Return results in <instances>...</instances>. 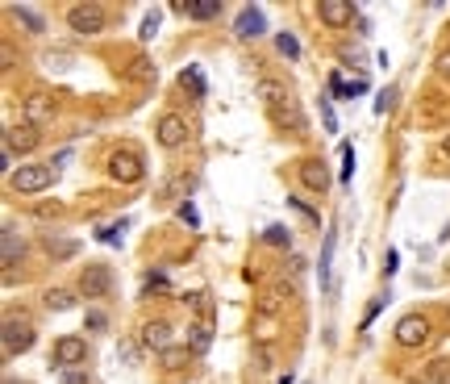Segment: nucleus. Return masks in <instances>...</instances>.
Returning a JSON list of instances; mask_svg holds the SVG:
<instances>
[{
	"mask_svg": "<svg viewBox=\"0 0 450 384\" xmlns=\"http://www.w3.org/2000/svg\"><path fill=\"white\" fill-rule=\"evenodd\" d=\"M209 342H213V326H209V322L192 326V335H188V347H192V351H209Z\"/></svg>",
	"mask_w": 450,
	"mask_h": 384,
	"instance_id": "nucleus-20",
	"label": "nucleus"
},
{
	"mask_svg": "<svg viewBox=\"0 0 450 384\" xmlns=\"http://www.w3.org/2000/svg\"><path fill=\"white\" fill-rule=\"evenodd\" d=\"M263 30H267L263 8H259V4H242V8H238V21H233V34H238V38H259Z\"/></svg>",
	"mask_w": 450,
	"mask_h": 384,
	"instance_id": "nucleus-6",
	"label": "nucleus"
},
{
	"mask_svg": "<svg viewBox=\"0 0 450 384\" xmlns=\"http://www.w3.org/2000/svg\"><path fill=\"white\" fill-rule=\"evenodd\" d=\"M351 180H355V146L342 143V188H351Z\"/></svg>",
	"mask_w": 450,
	"mask_h": 384,
	"instance_id": "nucleus-23",
	"label": "nucleus"
},
{
	"mask_svg": "<svg viewBox=\"0 0 450 384\" xmlns=\"http://www.w3.org/2000/svg\"><path fill=\"white\" fill-rule=\"evenodd\" d=\"M154 288H167V276H163V272H150V276L142 280V292H154Z\"/></svg>",
	"mask_w": 450,
	"mask_h": 384,
	"instance_id": "nucleus-34",
	"label": "nucleus"
},
{
	"mask_svg": "<svg viewBox=\"0 0 450 384\" xmlns=\"http://www.w3.org/2000/svg\"><path fill=\"white\" fill-rule=\"evenodd\" d=\"M346 88H351V84H346V80H342V76L334 71V76H329V92H334V96H342V100H346Z\"/></svg>",
	"mask_w": 450,
	"mask_h": 384,
	"instance_id": "nucleus-37",
	"label": "nucleus"
},
{
	"mask_svg": "<svg viewBox=\"0 0 450 384\" xmlns=\"http://www.w3.org/2000/svg\"><path fill=\"white\" fill-rule=\"evenodd\" d=\"M180 217L188 222V226H192V230L200 226V213H196V205H192V200H183V205H180Z\"/></svg>",
	"mask_w": 450,
	"mask_h": 384,
	"instance_id": "nucleus-33",
	"label": "nucleus"
},
{
	"mask_svg": "<svg viewBox=\"0 0 450 384\" xmlns=\"http://www.w3.org/2000/svg\"><path fill=\"white\" fill-rule=\"evenodd\" d=\"M50 359H54V368L63 372V368H84L88 364V342L75 335H63L54 342V351H50Z\"/></svg>",
	"mask_w": 450,
	"mask_h": 384,
	"instance_id": "nucleus-2",
	"label": "nucleus"
},
{
	"mask_svg": "<svg viewBox=\"0 0 450 384\" xmlns=\"http://www.w3.org/2000/svg\"><path fill=\"white\" fill-rule=\"evenodd\" d=\"M42 63L50 67V71H67V54H54V50H50V54H46Z\"/></svg>",
	"mask_w": 450,
	"mask_h": 384,
	"instance_id": "nucleus-36",
	"label": "nucleus"
},
{
	"mask_svg": "<svg viewBox=\"0 0 450 384\" xmlns=\"http://www.w3.org/2000/svg\"><path fill=\"white\" fill-rule=\"evenodd\" d=\"M59 384H88V372H84V368H63V372H59Z\"/></svg>",
	"mask_w": 450,
	"mask_h": 384,
	"instance_id": "nucleus-31",
	"label": "nucleus"
},
{
	"mask_svg": "<svg viewBox=\"0 0 450 384\" xmlns=\"http://www.w3.org/2000/svg\"><path fill=\"white\" fill-rule=\"evenodd\" d=\"M109 288H113V272L104 263H88L84 276H80V292L84 296H109Z\"/></svg>",
	"mask_w": 450,
	"mask_h": 384,
	"instance_id": "nucleus-5",
	"label": "nucleus"
},
{
	"mask_svg": "<svg viewBox=\"0 0 450 384\" xmlns=\"http://www.w3.org/2000/svg\"><path fill=\"white\" fill-rule=\"evenodd\" d=\"M263 239H267L271 246H288V242H292V234H288L284 226H267V230H263Z\"/></svg>",
	"mask_w": 450,
	"mask_h": 384,
	"instance_id": "nucleus-30",
	"label": "nucleus"
},
{
	"mask_svg": "<svg viewBox=\"0 0 450 384\" xmlns=\"http://www.w3.org/2000/svg\"><path fill=\"white\" fill-rule=\"evenodd\" d=\"M50 180H54V167H46V163H21V167L8 176L13 192H21V196H34V192L50 188Z\"/></svg>",
	"mask_w": 450,
	"mask_h": 384,
	"instance_id": "nucleus-1",
	"label": "nucleus"
},
{
	"mask_svg": "<svg viewBox=\"0 0 450 384\" xmlns=\"http://www.w3.org/2000/svg\"><path fill=\"white\" fill-rule=\"evenodd\" d=\"M321 121H325V130H329V134L338 130V117H334V104H329V96H321Z\"/></svg>",
	"mask_w": 450,
	"mask_h": 384,
	"instance_id": "nucleus-32",
	"label": "nucleus"
},
{
	"mask_svg": "<svg viewBox=\"0 0 450 384\" xmlns=\"http://www.w3.org/2000/svg\"><path fill=\"white\" fill-rule=\"evenodd\" d=\"M71 305H75V296H71L67 288H50V292H46V309H50V313H67Z\"/></svg>",
	"mask_w": 450,
	"mask_h": 384,
	"instance_id": "nucleus-19",
	"label": "nucleus"
},
{
	"mask_svg": "<svg viewBox=\"0 0 450 384\" xmlns=\"http://www.w3.org/2000/svg\"><path fill=\"white\" fill-rule=\"evenodd\" d=\"M392 96H396V92H392V88H388V92H379V96H375V113H388V109H392Z\"/></svg>",
	"mask_w": 450,
	"mask_h": 384,
	"instance_id": "nucleus-39",
	"label": "nucleus"
},
{
	"mask_svg": "<svg viewBox=\"0 0 450 384\" xmlns=\"http://www.w3.org/2000/svg\"><path fill=\"white\" fill-rule=\"evenodd\" d=\"M425 338H430V322H425V318L408 313V318L396 322V342H401V347H421Z\"/></svg>",
	"mask_w": 450,
	"mask_h": 384,
	"instance_id": "nucleus-9",
	"label": "nucleus"
},
{
	"mask_svg": "<svg viewBox=\"0 0 450 384\" xmlns=\"http://www.w3.org/2000/svg\"><path fill=\"white\" fill-rule=\"evenodd\" d=\"M159 143L167 146V150H176V146L188 143V121H183L180 113H167V117H159Z\"/></svg>",
	"mask_w": 450,
	"mask_h": 384,
	"instance_id": "nucleus-10",
	"label": "nucleus"
},
{
	"mask_svg": "<svg viewBox=\"0 0 450 384\" xmlns=\"http://www.w3.org/2000/svg\"><path fill=\"white\" fill-rule=\"evenodd\" d=\"M130 76H134V80H150V63H146V59H134Z\"/></svg>",
	"mask_w": 450,
	"mask_h": 384,
	"instance_id": "nucleus-38",
	"label": "nucleus"
},
{
	"mask_svg": "<svg viewBox=\"0 0 450 384\" xmlns=\"http://www.w3.org/2000/svg\"><path fill=\"white\" fill-rule=\"evenodd\" d=\"M54 117V100L50 96H25V121L38 126V121H50Z\"/></svg>",
	"mask_w": 450,
	"mask_h": 384,
	"instance_id": "nucleus-15",
	"label": "nucleus"
},
{
	"mask_svg": "<svg viewBox=\"0 0 450 384\" xmlns=\"http://www.w3.org/2000/svg\"><path fill=\"white\" fill-rule=\"evenodd\" d=\"M442 150H446V155H450V134H446V138H442Z\"/></svg>",
	"mask_w": 450,
	"mask_h": 384,
	"instance_id": "nucleus-46",
	"label": "nucleus"
},
{
	"mask_svg": "<svg viewBox=\"0 0 450 384\" xmlns=\"http://www.w3.org/2000/svg\"><path fill=\"white\" fill-rule=\"evenodd\" d=\"M4 146L17 155H25V150H34L38 146V126H30V121H21V126H13V130H4Z\"/></svg>",
	"mask_w": 450,
	"mask_h": 384,
	"instance_id": "nucleus-11",
	"label": "nucleus"
},
{
	"mask_svg": "<svg viewBox=\"0 0 450 384\" xmlns=\"http://www.w3.org/2000/svg\"><path fill=\"white\" fill-rule=\"evenodd\" d=\"M359 92H367V80H363V76H355V80H351V88H346V100H355Z\"/></svg>",
	"mask_w": 450,
	"mask_h": 384,
	"instance_id": "nucleus-40",
	"label": "nucleus"
},
{
	"mask_svg": "<svg viewBox=\"0 0 450 384\" xmlns=\"http://www.w3.org/2000/svg\"><path fill=\"white\" fill-rule=\"evenodd\" d=\"M438 71H446V76H450V50L442 54V59H438Z\"/></svg>",
	"mask_w": 450,
	"mask_h": 384,
	"instance_id": "nucleus-45",
	"label": "nucleus"
},
{
	"mask_svg": "<svg viewBox=\"0 0 450 384\" xmlns=\"http://www.w3.org/2000/svg\"><path fill=\"white\" fill-rule=\"evenodd\" d=\"M188 188H192V180H188V176H176L171 184H163V188H159V200H176V196L188 192Z\"/></svg>",
	"mask_w": 450,
	"mask_h": 384,
	"instance_id": "nucleus-24",
	"label": "nucleus"
},
{
	"mask_svg": "<svg viewBox=\"0 0 450 384\" xmlns=\"http://www.w3.org/2000/svg\"><path fill=\"white\" fill-rule=\"evenodd\" d=\"M317 13H321V21L334 25V30H346V25L355 21V4H351V0H321Z\"/></svg>",
	"mask_w": 450,
	"mask_h": 384,
	"instance_id": "nucleus-7",
	"label": "nucleus"
},
{
	"mask_svg": "<svg viewBox=\"0 0 450 384\" xmlns=\"http://www.w3.org/2000/svg\"><path fill=\"white\" fill-rule=\"evenodd\" d=\"M0 342H4V355H21V351L34 347V326H30L25 318H4Z\"/></svg>",
	"mask_w": 450,
	"mask_h": 384,
	"instance_id": "nucleus-4",
	"label": "nucleus"
},
{
	"mask_svg": "<svg viewBox=\"0 0 450 384\" xmlns=\"http://www.w3.org/2000/svg\"><path fill=\"white\" fill-rule=\"evenodd\" d=\"M46 251H50L54 259H71V255H75V242H71V239H54V234H46Z\"/></svg>",
	"mask_w": 450,
	"mask_h": 384,
	"instance_id": "nucleus-22",
	"label": "nucleus"
},
{
	"mask_svg": "<svg viewBox=\"0 0 450 384\" xmlns=\"http://www.w3.org/2000/svg\"><path fill=\"white\" fill-rule=\"evenodd\" d=\"M379 309H384V296H379V301H371V309H367V313H363V326H371V322H375V313H379Z\"/></svg>",
	"mask_w": 450,
	"mask_h": 384,
	"instance_id": "nucleus-41",
	"label": "nucleus"
},
{
	"mask_svg": "<svg viewBox=\"0 0 450 384\" xmlns=\"http://www.w3.org/2000/svg\"><path fill=\"white\" fill-rule=\"evenodd\" d=\"M109 176H113V180H121V184H138V180H142V163H138V155L117 150V155L109 159Z\"/></svg>",
	"mask_w": 450,
	"mask_h": 384,
	"instance_id": "nucleus-8",
	"label": "nucleus"
},
{
	"mask_svg": "<svg viewBox=\"0 0 450 384\" xmlns=\"http://www.w3.org/2000/svg\"><path fill=\"white\" fill-rule=\"evenodd\" d=\"M142 347L146 351H167L171 347V326L167 322H146L142 326Z\"/></svg>",
	"mask_w": 450,
	"mask_h": 384,
	"instance_id": "nucleus-12",
	"label": "nucleus"
},
{
	"mask_svg": "<svg viewBox=\"0 0 450 384\" xmlns=\"http://www.w3.org/2000/svg\"><path fill=\"white\" fill-rule=\"evenodd\" d=\"M13 13H17L25 25H30V34H46V21L34 13V8H30V4H13Z\"/></svg>",
	"mask_w": 450,
	"mask_h": 384,
	"instance_id": "nucleus-21",
	"label": "nucleus"
},
{
	"mask_svg": "<svg viewBox=\"0 0 450 384\" xmlns=\"http://www.w3.org/2000/svg\"><path fill=\"white\" fill-rule=\"evenodd\" d=\"M88 326L92 330H104V313H100V309H92L88 313Z\"/></svg>",
	"mask_w": 450,
	"mask_h": 384,
	"instance_id": "nucleus-43",
	"label": "nucleus"
},
{
	"mask_svg": "<svg viewBox=\"0 0 450 384\" xmlns=\"http://www.w3.org/2000/svg\"><path fill=\"white\" fill-rule=\"evenodd\" d=\"M275 309H279V292H267L263 296V313H275Z\"/></svg>",
	"mask_w": 450,
	"mask_h": 384,
	"instance_id": "nucleus-42",
	"label": "nucleus"
},
{
	"mask_svg": "<svg viewBox=\"0 0 450 384\" xmlns=\"http://www.w3.org/2000/svg\"><path fill=\"white\" fill-rule=\"evenodd\" d=\"M4 384H13V380H4Z\"/></svg>",
	"mask_w": 450,
	"mask_h": 384,
	"instance_id": "nucleus-47",
	"label": "nucleus"
},
{
	"mask_svg": "<svg viewBox=\"0 0 450 384\" xmlns=\"http://www.w3.org/2000/svg\"><path fill=\"white\" fill-rule=\"evenodd\" d=\"M104 4H71L67 8V25L75 30V34H100L104 30Z\"/></svg>",
	"mask_w": 450,
	"mask_h": 384,
	"instance_id": "nucleus-3",
	"label": "nucleus"
},
{
	"mask_svg": "<svg viewBox=\"0 0 450 384\" xmlns=\"http://www.w3.org/2000/svg\"><path fill=\"white\" fill-rule=\"evenodd\" d=\"M21 255H25V239L13 226H4V234H0V259H4V268H13Z\"/></svg>",
	"mask_w": 450,
	"mask_h": 384,
	"instance_id": "nucleus-13",
	"label": "nucleus"
},
{
	"mask_svg": "<svg viewBox=\"0 0 450 384\" xmlns=\"http://www.w3.org/2000/svg\"><path fill=\"white\" fill-rule=\"evenodd\" d=\"M176 8L188 13V17H196V21H209V17L221 13V0H183V4H176Z\"/></svg>",
	"mask_w": 450,
	"mask_h": 384,
	"instance_id": "nucleus-16",
	"label": "nucleus"
},
{
	"mask_svg": "<svg viewBox=\"0 0 450 384\" xmlns=\"http://www.w3.org/2000/svg\"><path fill=\"white\" fill-rule=\"evenodd\" d=\"M334 251H338V230H325V246H321V284H329V268H334Z\"/></svg>",
	"mask_w": 450,
	"mask_h": 384,
	"instance_id": "nucleus-17",
	"label": "nucleus"
},
{
	"mask_svg": "<svg viewBox=\"0 0 450 384\" xmlns=\"http://www.w3.org/2000/svg\"><path fill=\"white\" fill-rule=\"evenodd\" d=\"M446 372H450V359H434V368H425V372H421V384L446 380Z\"/></svg>",
	"mask_w": 450,
	"mask_h": 384,
	"instance_id": "nucleus-25",
	"label": "nucleus"
},
{
	"mask_svg": "<svg viewBox=\"0 0 450 384\" xmlns=\"http://www.w3.org/2000/svg\"><path fill=\"white\" fill-rule=\"evenodd\" d=\"M292 209H300V213H305L309 222H317V213H313V209H309V205H305V200H296V196H292Z\"/></svg>",
	"mask_w": 450,
	"mask_h": 384,
	"instance_id": "nucleus-44",
	"label": "nucleus"
},
{
	"mask_svg": "<svg viewBox=\"0 0 450 384\" xmlns=\"http://www.w3.org/2000/svg\"><path fill=\"white\" fill-rule=\"evenodd\" d=\"M275 47H279L284 59H300V42H296L292 34H279V38H275Z\"/></svg>",
	"mask_w": 450,
	"mask_h": 384,
	"instance_id": "nucleus-27",
	"label": "nucleus"
},
{
	"mask_svg": "<svg viewBox=\"0 0 450 384\" xmlns=\"http://www.w3.org/2000/svg\"><path fill=\"white\" fill-rule=\"evenodd\" d=\"M180 84H183V88H192V96H196V100H205V96H209V84H205V76H200V67H183Z\"/></svg>",
	"mask_w": 450,
	"mask_h": 384,
	"instance_id": "nucleus-18",
	"label": "nucleus"
},
{
	"mask_svg": "<svg viewBox=\"0 0 450 384\" xmlns=\"http://www.w3.org/2000/svg\"><path fill=\"white\" fill-rule=\"evenodd\" d=\"M126 226H130V222L121 217V222H113V226H104V230H100L96 239H100V242H121V234H126Z\"/></svg>",
	"mask_w": 450,
	"mask_h": 384,
	"instance_id": "nucleus-29",
	"label": "nucleus"
},
{
	"mask_svg": "<svg viewBox=\"0 0 450 384\" xmlns=\"http://www.w3.org/2000/svg\"><path fill=\"white\" fill-rule=\"evenodd\" d=\"M188 355H192V351H180V347H167V351H163V368H183V364H188Z\"/></svg>",
	"mask_w": 450,
	"mask_h": 384,
	"instance_id": "nucleus-28",
	"label": "nucleus"
},
{
	"mask_svg": "<svg viewBox=\"0 0 450 384\" xmlns=\"http://www.w3.org/2000/svg\"><path fill=\"white\" fill-rule=\"evenodd\" d=\"M300 180H305V188L325 192V184H329V172H325V163H321V159H305V163H300Z\"/></svg>",
	"mask_w": 450,
	"mask_h": 384,
	"instance_id": "nucleus-14",
	"label": "nucleus"
},
{
	"mask_svg": "<svg viewBox=\"0 0 450 384\" xmlns=\"http://www.w3.org/2000/svg\"><path fill=\"white\" fill-rule=\"evenodd\" d=\"M154 34H159V8H150V13L142 17V30H138V38H142V42H150Z\"/></svg>",
	"mask_w": 450,
	"mask_h": 384,
	"instance_id": "nucleus-26",
	"label": "nucleus"
},
{
	"mask_svg": "<svg viewBox=\"0 0 450 384\" xmlns=\"http://www.w3.org/2000/svg\"><path fill=\"white\" fill-rule=\"evenodd\" d=\"M396 268H401V255L388 246V255H384V276H396Z\"/></svg>",
	"mask_w": 450,
	"mask_h": 384,
	"instance_id": "nucleus-35",
	"label": "nucleus"
}]
</instances>
